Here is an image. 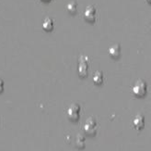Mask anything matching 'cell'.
<instances>
[{"mask_svg": "<svg viewBox=\"0 0 151 151\" xmlns=\"http://www.w3.org/2000/svg\"><path fill=\"white\" fill-rule=\"evenodd\" d=\"M147 88L146 82L143 80H138L134 85L132 88V92L137 96H144L147 93Z\"/></svg>", "mask_w": 151, "mask_h": 151, "instance_id": "obj_1", "label": "cell"}, {"mask_svg": "<svg viewBox=\"0 0 151 151\" xmlns=\"http://www.w3.org/2000/svg\"><path fill=\"white\" fill-rule=\"evenodd\" d=\"M83 129H84L85 133L89 135H93L97 132V123L96 120L93 118H88L84 123L83 126Z\"/></svg>", "mask_w": 151, "mask_h": 151, "instance_id": "obj_2", "label": "cell"}, {"mask_svg": "<svg viewBox=\"0 0 151 151\" xmlns=\"http://www.w3.org/2000/svg\"><path fill=\"white\" fill-rule=\"evenodd\" d=\"M80 106L78 104H72L67 109V117L72 120H78L79 118Z\"/></svg>", "mask_w": 151, "mask_h": 151, "instance_id": "obj_3", "label": "cell"}, {"mask_svg": "<svg viewBox=\"0 0 151 151\" xmlns=\"http://www.w3.org/2000/svg\"><path fill=\"white\" fill-rule=\"evenodd\" d=\"M88 57H81L78 63V73L80 76L85 77L88 75Z\"/></svg>", "mask_w": 151, "mask_h": 151, "instance_id": "obj_4", "label": "cell"}, {"mask_svg": "<svg viewBox=\"0 0 151 151\" xmlns=\"http://www.w3.org/2000/svg\"><path fill=\"white\" fill-rule=\"evenodd\" d=\"M96 9L93 6H88L84 11V18L89 22H94L96 20Z\"/></svg>", "mask_w": 151, "mask_h": 151, "instance_id": "obj_5", "label": "cell"}, {"mask_svg": "<svg viewBox=\"0 0 151 151\" xmlns=\"http://www.w3.org/2000/svg\"><path fill=\"white\" fill-rule=\"evenodd\" d=\"M133 125H134V127L135 128V129H137V130L142 129V128L144 127V125H145V118H144V116H142L140 114L135 116L134 118V120H133Z\"/></svg>", "mask_w": 151, "mask_h": 151, "instance_id": "obj_6", "label": "cell"}, {"mask_svg": "<svg viewBox=\"0 0 151 151\" xmlns=\"http://www.w3.org/2000/svg\"><path fill=\"white\" fill-rule=\"evenodd\" d=\"M109 55L113 58H118L121 55L120 44H112L111 47H109Z\"/></svg>", "mask_w": 151, "mask_h": 151, "instance_id": "obj_7", "label": "cell"}, {"mask_svg": "<svg viewBox=\"0 0 151 151\" xmlns=\"http://www.w3.org/2000/svg\"><path fill=\"white\" fill-rule=\"evenodd\" d=\"M42 28L44 31L50 32L54 29V20L50 18H46L42 22Z\"/></svg>", "mask_w": 151, "mask_h": 151, "instance_id": "obj_8", "label": "cell"}, {"mask_svg": "<svg viewBox=\"0 0 151 151\" xmlns=\"http://www.w3.org/2000/svg\"><path fill=\"white\" fill-rule=\"evenodd\" d=\"M75 145H76V147H78L79 148L84 147V146H85V138H84V136H83L82 134L78 133L77 135V137H76V139H75Z\"/></svg>", "mask_w": 151, "mask_h": 151, "instance_id": "obj_9", "label": "cell"}, {"mask_svg": "<svg viewBox=\"0 0 151 151\" xmlns=\"http://www.w3.org/2000/svg\"><path fill=\"white\" fill-rule=\"evenodd\" d=\"M77 6H78L77 2L70 1L69 3H67V5L65 6V9L70 14H75L76 12H77Z\"/></svg>", "mask_w": 151, "mask_h": 151, "instance_id": "obj_10", "label": "cell"}, {"mask_svg": "<svg viewBox=\"0 0 151 151\" xmlns=\"http://www.w3.org/2000/svg\"><path fill=\"white\" fill-rule=\"evenodd\" d=\"M93 82L96 85H101L103 82V74L101 71H96L93 75Z\"/></svg>", "mask_w": 151, "mask_h": 151, "instance_id": "obj_11", "label": "cell"}, {"mask_svg": "<svg viewBox=\"0 0 151 151\" xmlns=\"http://www.w3.org/2000/svg\"><path fill=\"white\" fill-rule=\"evenodd\" d=\"M3 90H4V82L3 80L0 79V93H1Z\"/></svg>", "mask_w": 151, "mask_h": 151, "instance_id": "obj_12", "label": "cell"}, {"mask_svg": "<svg viewBox=\"0 0 151 151\" xmlns=\"http://www.w3.org/2000/svg\"><path fill=\"white\" fill-rule=\"evenodd\" d=\"M42 2H49V1H51V0H42Z\"/></svg>", "mask_w": 151, "mask_h": 151, "instance_id": "obj_13", "label": "cell"}, {"mask_svg": "<svg viewBox=\"0 0 151 151\" xmlns=\"http://www.w3.org/2000/svg\"><path fill=\"white\" fill-rule=\"evenodd\" d=\"M147 1H150V0H147Z\"/></svg>", "mask_w": 151, "mask_h": 151, "instance_id": "obj_14", "label": "cell"}]
</instances>
